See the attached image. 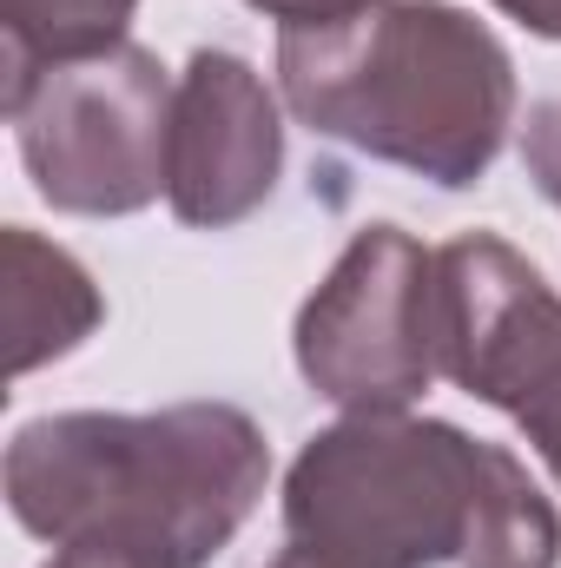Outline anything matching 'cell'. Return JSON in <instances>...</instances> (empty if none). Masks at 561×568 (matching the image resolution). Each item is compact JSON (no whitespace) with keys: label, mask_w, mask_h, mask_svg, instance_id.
<instances>
[{"label":"cell","mask_w":561,"mask_h":568,"mask_svg":"<svg viewBox=\"0 0 561 568\" xmlns=\"http://www.w3.org/2000/svg\"><path fill=\"white\" fill-rule=\"evenodd\" d=\"M284 542L350 568H561V509L529 463L449 417L357 410L284 469Z\"/></svg>","instance_id":"obj_1"},{"label":"cell","mask_w":561,"mask_h":568,"mask_svg":"<svg viewBox=\"0 0 561 568\" xmlns=\"http://www.w3.org/2000/svg\"><path fill=\"white\" fill-rule=\"evenodd\" d=\"M284 113L442 192L489 179L522 113L516 53L456 0H357L278 27Z\"/></svg>","instance_id":"obj_2"},{"label":"cell","mask_w":561,"mask_h":568,"mask_svg":"<svg viewBox=\"0 0 561 568\" xmlns=\"http://www.w3.org/2000/svg\"><path fill=\"white\" fill-rule=\"evenodd\" d=\"M0 489L33 542L106 536L212 568L272 489V443L238 404L47 410L7 436Z\"/></svg>","instance_id":"obj_3"},{"label":"cell","mask_w":561,"mask_h":568,"mask_svg":"<svg viewBox=\"0 0 561 568\" xmlns=\"http://www.w3.org/2000/svg\"><path fill=\"white\" fill-rule=\"evenodd\" d=\"M178 73L120 40L86 60H60L7 93V126L33 192L67 219H133L165 199Z\"/></svg>","instance_id":"obj_4"},{"label":"cell","mask_w":561,"mask_h":568,"mask_svg":"<svg viewBox=\"0 0 561 568\" xmlns=\"http://www.w3.org/2000/svg\"><path fill=\"white\" fill-rule=\"evenodd\" d=\"M290 357L330 410H417L436 364V252L377 219L344 239L317 291L297 304Z\"/></svg>","instance_id":"obj_5"},{"label":"cell","mask_w":561,"mask_h":568,"mask_svg":"<svg viewBox=\"0 0 561 568\" xmlns=\"http://www.w3.org/2000/svg\"><path fill=\"white\" fill-rule=\"evenodd\" d=\"M436 364L502 410L561 483V291L496 232L436 245Z\"/></svg>","instance_id":"obj_6"},{"label":"cell","mask_w":561,"mask_h":568,"mask_svg":"<svg viewBox=\"0 0 561 568\" xmlns=\"http://www.w3.org/2000/svg\"><path fill=\"white\" fill-rule=\"evenodd\" d=\"M284 172V93L232 47H198L178 67L165 205L192 232L258 219Z\"/></svg>","instance_id":"obj_7"},{"label":"cell","mask_w":561,"mask_h":568,"mask_svg":"<svg viewBox=\"0 0 561 568\" xmlns=\"http://www.w3.org/2000/svg\"><path fill=\"white\" fill-rule=\"evenodd\" d=\"M0 258H7V337H13V377H33L60 357H73L100 324H106V297L93 272L40 239L33 225H7L0 232Z\"/></svg>","instance_id":"obj_8"},{"label":"cell","mask_w":561,"mask_h":568,"mask_svg":"<svg viewBox=\"0 0 561 568\" xmlns=\"http://www.w3.org/2000/svg\"><path fill=\"white\" fill-rule=\"evenodd\" d=\"M133 13L140 0H0V47H7L0 100L60 60H86L133 40Z\"/></svg>","instance_id":"obj_9"},{"label":"cell","mask_w":561,"mask_h":568,"mask_svg":"<svg viewBox=\"0 0 561 568\" xmlns=\"http://www.w3.org/2000/svg\"><path fill=\"white\" fill-rule=\"evenodd\" d=\"M522 172L536 179V192L561 212V100L529 106V120H522Z\"/></svg>","instance_id":"obj_10"},{"label":"cell","mask_w":561,"mask_h":568,"mask_svg":"<svg viewBox=\"0 0 561 568\" xmlns=\"http://www.w3.org/2000/svg\"><path fill=\"white\" fill-rule=\"evenodd\" d=\"M40 568H178L159 549H133V542H106V536H73L60 542Z\"/></svg>","instance_id":"obj_11"},{"label":"cell","mask_w":561,"mask_h":568,"mask_svg":"<svg viewBox=\"0 0 561 568\" xmlns=\"http://www.w3.org/2000/svg\"><path fill=\"white\" fill-rule=\"evenodd\" d=\"M496 13H509L522 33L536 40H561V0H489Z\"/></svg>","instance_id":"obj_12"},{"label":"cell","mask_w":561,"mask_h":568,"mask_svg":"<svg viewBox=\"0 0 561 568\" xmlns=\"http://www.w3.org/2000/svg\"><path fill=\"white\" fill-rule=\"evenodd\" d=\"M245 7H258L265 20L290 27V20H324V13H344V7H357V0H245Z\"/></svg>","instance_id":"obj_13"},{"label":"cell","mask_w":561,"mask_h":568,"mask_svg":"<svg viewBox=\"0 0 561 568\" xmlns=\"http://www.w3.org/2000/svg\"><path fill=\"white\" fill-rule=\"evenodd\" d=\"M265 568H350V562H337V556H324V549H304V542H284Z\"/></svg>","instance_id":"obj_14"}]
</instances>
